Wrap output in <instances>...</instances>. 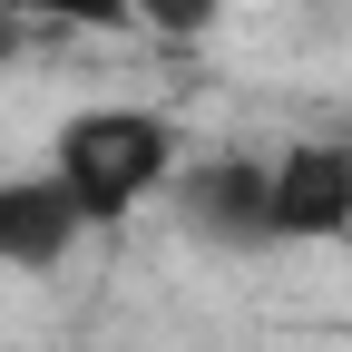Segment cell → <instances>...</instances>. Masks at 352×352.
<instances>
[{
    "label": "cell",
    "instance_id": "cell-1",
    "mask_svg": "<svg viewBox=\"0 0 352 352\" xmlns=\"http://www.w3.org/2000/svg\"><path fill=\"white\" fill-rule=\"evenodd\" d=\"M50 176L78 196L88 226H127L147 196H166L176 176V127L157 108H78L50 147Z\"/></svg>",
    "mask_w": 352,
    "mask_h": 352
},
{
    "label": "cell",
    "instance_id": "cell-2",
    "mask_svg": "<svg viewBox=\"0 0 352 352\" xmlns=\"http://www.w3.org/2000/svg\"><path fill=\"white\" fill-rule=\"evenodd\" d=\"M352 235V138H294L264 157V245H342Z\"/></svg>",
    "mask_w": 352,
    "mask_h": 352
},
{
    "label": "cell",
    "instance_id": "cell-3",
    "mask_svg": "<svg viewBox=\"0 0 352 352\" xmlns=\"http://www.w3.org/2000/svg\"><path fill=\"white\" fill-rule=\"evenodd\" d=\"M78 235H88V215H78V196L50 166L39 176H0V264L10 274H59Z\"/></svg>",
    "mask_w": 352,
    "mask_h": 352
},
{
    "label": "cell",
    "instance_id": "cell-4",
    "mask_svg": "<svg viewBox=\"0 0 352 352\" xmlns=\"http://www.w3.org/2000/svg\"><path fill=\"white\" fill-rule=\"evenodd\" d=\"M186 235L206 245H264V157H196L166 176Z\"/></svg>",
    "mask_w": 352,
    "mask_h": 352
},
{
    "label": "cell",
    "instance_id": "cell-5",
    "mask_svg": "<svg viewBox=\"0 0 352 352\" xmlns=\"http://www.w3.org/2000/svg\"><path fill=\"white\" fill-rule=\"evenodd\" d=\"M50 30H138V0H10Z\"/></svg>",
    "mask_w": 352,
    "mask_h": 352
},
{
    "label": "cell",
    "instance_id": "cell-6",
    "mask_svg": "<svg viewBox=\"0 0 352 352\" xmlns=\"http://www.w3.org/2000/svg\"><path fill=\"white\" fill-rule=\"evenodd\" d=\"M215 10H226V0H138V30H166V39H196V30H215Z\"/></svg>",
    "mask_w": 352,
    "mask_h": 352
},
{
    "label": "cell",
    "instance_id": "cell-7",
    "mask_svg": "<svg viewBox=\"0 0 352 352\" xmlns=\"http://www.w3.org/2000/svg\"><path fill=\"white\" fill-rule=\"evenodd\" d=\"M20 50V20H10V0H0V59H10Z\"/></svg>",
    "mask_w": 352,
    "mask_h": 352
}]
</instances>
